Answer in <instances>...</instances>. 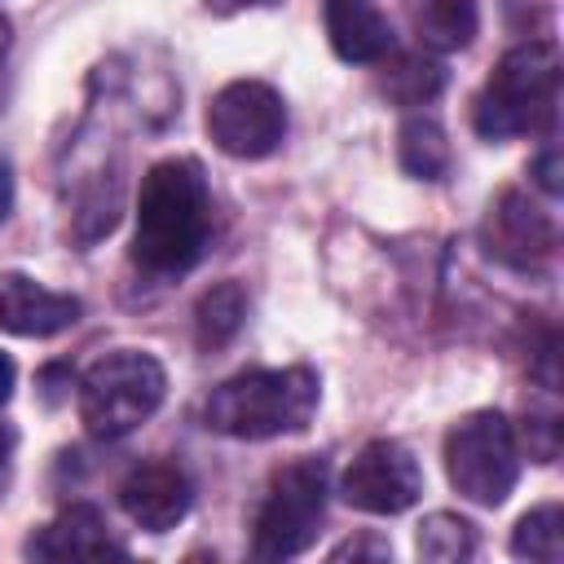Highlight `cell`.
I'll use <instances>...</instances> for the list:
<instances>
[{"label": "cell", "instance_id": "1", "mask_svg": "<svg viewBox=\"0 0 564 564\" xmlns=\"http://www.w3.org/2000/svg\"><path fill=\"white\" fill-rule=\"evenodd\" d=\"M212 238V194L194 159H163L141 176L132 264L154 278H176L198 264Z\"/></svg>", "mask_w": 564, "mask_h": 564}, {"label": "cell", "instance_id": "2", "mask_svg": "<svg viewBox=\"0 0 564 564\" xmlns=\"http://www.w3.org/2000/svg\"><path fill=\"white\" fill-rule=\"evenodd\" d=\"M322 379L308 366L282 370H242L212 388L203 405V423L234 441H273L304 432L317 414Z\"/></svg>", "mask_w": 564, "mask_h": 564}, {"label": "cell", "instance_id": "3", "mask_svg": "<svg viewBox=\"0 0 564 564\" xmlns=\"http://www.w3.org/2000/svg\"><path fill=\"white\" fill-rule=\"evenodd\" d=\"M555 106H560V48L551 40H529L498 57L494 75L471 101V128L485 141L533 137L555 123Z\"/></svg>", "mask_w": 564, "mask_h": 564}, {"label": "cell", "instance_id": "4", "mask_svg": "<svg viewBox=\"0 0 564 564\" xmlns=\"http://www.w3.org/2000/svg\"><path fill=\"white\" fill-rule=\"evenodd\" d=\"M167 392V370L141 348H115L97 357L79 379V419L93 436L115 441L141 427Z\"/></svg>", "mask_w": 564, "mask_h": 564}, {"label": "cell", "instance_id": "5", "mask_svg": "<svg viewBox=\"0 0 564 564\" xmlns=\"http://www.w3.org/2000/svg\"><path fill=\"white\" fill-rule=\"evenodd\" d=\"M326 485H330L326 458L308 454V458H295V463L278 467L264 498H260L256 524H251V555L264 560V564L304 555L322 533Z\"/></svg>", "mask_w": 564, "mask_h": 564}, {"label": "cell", "instance_id": "6", "mask_svg": "<svg viewBox=\"0 0 564 564\" xmlns=\"http://www.w3.org/2000/svg\"><path fill=\"white\" fill-rule=\"evenodd\" d=\"M445 476L476 507H502L520 480L516 427L502 410H471L445 432Z\"/></svg>", "mask_w": 564, "mask_h": 564}, {"label": "cell", "instance_id": "7", "mask_svg": "<svg viewBox=\"0 0 564 564\" xmlns=\"http://www.w3.org/2000/svg\"><path fill=\"white\" fill-rule=\"evenodd\" d=\"M207 137L229 159H269L286 141V101L264 79H234L207 101Z\"/></svg>", "mask_w": 564, "mask_h": 564}, {"label": "cell", "instance_id": "8", "mask_svg": "<svg viewBox=\"0 0 564 564\" xmlns=\"http://www.w3.org/2000/svg\"><path fill=\"white\" fill-rule=\"evenodd\" d=\"M339 494L348 507L366 511V516H401L419 502L423 494V471L414 463V454L392 441V436H375L366 441L352 463L339 476Z\"/></svg>", "mask_w": 564, "mask_h": 564}, {"label": "cell", "instance_id": "9", "mask_svg": "<svg viewBox=\"0 0 564 564\" xmlns=\"http://www.w3.org/2000/svg\"><path fill=\"white\" fill-rule=\"evenodd\" d=\"M119 507L123 516L145 529V533H167L176 529L189 507H194V485L189 476L167 463V458H154V463H137L123 480H119Z\"/></svg>", "mask_w": 564, "mask_h": 564}, {"label": "cell", "instance_id": "10", "mask_svg": "<svg viewBox=\"0 0 564 564\" xmlns=\"http://www.w3.org/2000/svg\"><path fill=\"white\" fill-rule=\"evenodd\" d=\"M84 304L26 273H0V330L18 339H48L79 322Z\"/></svg>", "mask_w": 564, "mask_h": 564}, {"label": "cell", "instance_id": "11", "mask_svg": "<svg viewBox=\"0 0 564 564\" xmlns=\"http://www.w3.org/2000/svg\"><path fill=\"white\" fill-rule=\"evenodd\" d=\"M31 560H110V555H128V546L110 533L106 516L93 502H70L62 507L48 524H40L26 546Z\"/></svg>", "mask_w": 564, "mask_h": 564}, {"label": "cell", "instance_id": "12", "mask_svg": "<svg viewBox=\"0 0 564 564\" xmlns=\"http://www.w3.org/2000/svg\"><path fill=\"white\" fill-rule=\"evenodd\" d=\"M485 238L498 260L520 264V269H529L533 260L555 251V225L520 189L498 194V203L489 207V220H485Z\"/></svg>", "mask_w": 564, "mask_h": 564}, {"label": "cell", "instance_id": "13", "mask_svg": "<svg viewBox=\"0 0 564 564\" xmlns=\"http://www.w3.org/2000/svg\"><path fill=\"white\" fill-rule=\"evenodd\" d=\"M326 40L339 62L375 66L397 48L392 22L379 13L375 0H326Z\"/></svg>", "mask_w": 564, "mask_h": 564}, {"label": "cell", "instance_id": "14", "mask_svg": "<svg viewBox=\"0 0 564 564\" xmlns=\"http://www.w3.org/2000/svg\"><path fill=\"white\" fill-rule=\"evenodd\" d=\"M379 88L388 93V101L414 110V106H427L441 97L445 88V66L427 53H388L383 57V75H379Z\"/></svg>", "mask_w": 564, "mask_h": 564}, {"label": "cell", "instance_id": "15", "mask_svg": "<svg viewBox=\"0 0 564 564\" xmlns=\"http://www.w3.org/2000/svg\"><path fill=\"white\" fill-rule=\"evenodd\" d=\"M397 163L414 181H441L449 172V137L432 115H410L397 132Z\"/></svg>", "mask_w": 564, "mask_h": 564}, {"label": "cell", "instance_id": "16", "mask_svg": "<svg viewBox=\"0 0 564 564\" xmlns=\"http://www.w3.org/2000/svg\"><path fill=\"white\" fill-rule=\"evenodd\" d=\"M247 322V291L238 282H216L194 304V344L203 352L225 348Z\"/></svg>", "mask_w": 564, "mask_h": 564}, {"label": "cell", "instance_id": "17", "mask_svg": "<svg viewBox=\"0 0 564 564\" xmlns=\"http://www.w3.org/2000/svg\"><path fill=\"white\" fill-rule=\"evenodd\" d=\"M414 31L436 53L467 48L476 35V0H419L414 4Z\"/></svg>", "mask_w": 564, "mask_h": 564}, {"label": "cell", "instance_id": "18", "mask_svg": "<svg viewBox=\"0 0 564 564\" xmlns=\"http://www.w3.org/2000/svg\"><path fill=\"white\" fill-rule=\"evenodd\" d=\"M511 555L538 560V564H560L564 555V511L555 502H542L524 511L511 529Z\"/></svg>", "mask_w": 564, "mask_h": 564}, {"label": "cell", "instance_id": "19", "mask_svg": "<svg viewBox=\"0 0 564 564\" xmlns=\"http://www.w3.org/2000/svg\"><path fill=\"white\" fill-rule=\"evenodd\" d=\"M419 560H432V564H463L476 555V529L454 516V511H432L423 524H419Z\"/></svg>", "mask_w": 564, "mask_h": 564}, {"label": "cell", "instance_id": "20", "mask_svg": "<svg viewBox=\"0 0 564 564\" xmlns=\"http://www.w3.org/2000/svg\"><path fill=\"white\" fill-rule=\"evenodd\" d=\"M533 176H538V185H542L551 198L564 189V181H560V150H555V145H551V150H546V154L533 163Z\"/></svg>", "mask_w": 564, "mask_h": 564}, {"label": "cell", "instance_id": "21", "mask_svg": "<svg viewBox=\"0 0 564 564\" xmlns=\"http://www.w3.org/2000/svg\"><path fill=\"white\" fill-rule=\"evenodd\" d=\"M348 555H352V560H366V555H370V560H388L392 546H388V542H344V546L330 551V560H348Z\"/></svg>", "mask_w": 564, "mask_h": 564}, {"label": "cell", "instance_id": "22", "mask_svg": "<svg viewBox=\"0 0 564 564\" xmlns=\"http://www.w3.org/2000/svg\"><path fill=\"white\" fill-rule=\"evenodd\" d=\"M13 449H18V432H13V423L0 419V494H4L9 471H13Z\"/></svg>", "mask_w": 564, "mask_h": 564}, {"label": "cell", "instance_id": "23", "mask_svg": "<svg viewBox=\"0 0 564 564\" xmlns=\"http://www.w3.org/2000/svg\"><path fill=\"white\" fill-rule=\"evenodd\" d=\"M13 379H18V366L9 361V352H0V405L13 397Z\"/></svg>", "mask_w": 564, "mask_h": 564}, {"label": "cell", "instance_id": "24", "mask_svg": "<svg viewBox=\"0 0 564 564\" xmlns=\"http://www.w3.org/2000/svg\"><path fill=\"white\" fill-rule=\"evenodd\" d=\"M9 212H13V176H9V167L0 163V225L9 220Z\"/></svg>", "mask_w": 564, "mask_h": 564}, {"label": "cell", "instance_id": "25", "mask_svg": "<svg viewBox=\"0 0 564 564\" xmlns=\"http://www.w3.org/2000/svg\"><path fill=\"white\" fill-rule=\"evenodd\" d=\"M256 4H278V0H207V9H216V13H238V9H256Z\"/></svg>", "mask_w": 564, "mask_h": 564}]
</instances>
